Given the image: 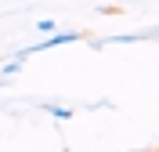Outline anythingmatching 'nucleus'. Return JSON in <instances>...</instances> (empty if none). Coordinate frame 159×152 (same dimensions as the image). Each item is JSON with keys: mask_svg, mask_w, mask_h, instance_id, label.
I'll list each match as a JSON object with an SVG mask.
<instances>
[{"mask_svg": "<svg viewBox=\"0 0 159 152\" xmlns=\"http://www.w3.org/2000/svg\"><path fill=\"white\" fill-rule=\"evenodd\" d=\"M72 40H76V33H58V36H47L43 44H33V47H25V51L18 54V62L25 58V54H33V51H43V47H58V44H72Z\"/></svg>", "mask_w": 159, "mask_h": 152, "instance_id": "nucleus-1", "label": "nucleus"}, {"mask_svg": "<svg viewBox=\"0 0 159 152\" xmlns=\"http://www.w3.org/2000/svg\"><path fill=\"white\" fill-rule=\"evenodd\" d=\"M130 152H152V149H130Z\"/></svg>", "mask_w": 159, "mask_h": 152, "instance_id": "nucleus-4", "label": "nucleus"}, {"mask_svg": "<svg viewBox=\"0 0 159 152\" xmlns=\"http://www.w3.org/2000/svg\"><path fill=\"white\" fill-rule=\"evenodd\" d=\"M36 29H40V33H51V29H54V22H51V18H43V22H36Z\"/></svg>", "mask_w": 159, "mask_h": 152, "instance_id": "nucleus-3", "label": "nucleus"}, {"mask_svg": "<svg viewBox=\"0 0 159 152\" xmlns=\"http://www.w3.org/2000/svg\"><path fill=\"white\" fill-rule=\"evenodd\" d=\"M51 112H54L58 120H69V116H72V109H61V105H54V109H51Z\"/></svg>", "mask_w": 159, "mask_h": 152, "instance_id": "nucleus-2", "label": "nucleus"}]
</instances>
